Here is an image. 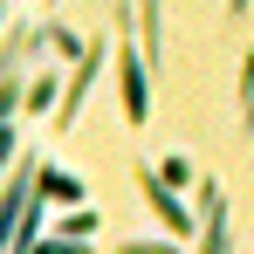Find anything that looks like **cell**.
<instances>
[{"mask_svg":"<svg viewBox=\"0 0 254 254\" xmlns=\"http://www.w3.org/2000/svg\"><path fill=\"white\" fill-rule=\"evenodd\" d=\"M117 76H124V117L130 124H144L151 117V89H144V62H137V48H117Z\"/></svg>","mask_w":254,"mask_h":254,"instance_id":"7a4b0ae2","label":"cell"},{"mask_svg":"<svg viewBox=\"0 0 254 254\" xmlns=\"http://www.w3.org/2000/svg\"><path fill=\"white\" fill-rule=\"evenodd\" d=\"M55 89H62V83H48V76H35V89H28V103H35V110H55V103H62Z\"/></svg>","mask_w":254,"mask_h":254,"instance_id":"52a82bcc","label":"cell"},{"mask_svg":"<svg viewBox=\"0 0 254 254\" xmlns=\"http://www.w3.org/2000/svg\"><path fill=\"white\" fill-rule=\"evenodd\" d=\"M83 234H96V213H69L62 220V241H83Z\"/></svg>","mask_w":254,"mask_h":254,"instance_id":"ba28073f","label":"cell"},{"mask_svg":"<svg viewBox=\"0 0 254 254\" xmlns=\"http://www.w3.org/2000/svg\"><path fill=\"white\" fill-rule=\"evenodd\" d=\"M158 179H165L172 192H179V186H186V179H192V165H186V158H165V165H158Z\"/></svg>","mask_w":254,"mask_h":254,"instance_id":"9c48e42d","label":"cell"},{"mask_svg":"<svg viewBox=\"0 0 254 254\" xmlns=\"http://www.w3.org/2000/svg\"><path fill=\"white\" fill-rule=\"evenodd\" d=\"M241 124L254 130V55L241 62Z\"/></svg>","mask_w":254,"mask_h":254,"instance_id":"8992f818","label":"cell"},{"mask_svg":"<svg viewBox=\"0 0 254 254\" xmlns=\"http://www.w3.org/2000/svg\"><path fill=\"white\" fill-rule=\"evenodd\" d=\"M35 192H48V199H83V186H76L69 172H55V165H35Z\"/></svg>","mask_w":254,"mask_h":254,"instance_id":"5b68a950","label":"cell"},{"mask_svg":"<svg viewBox=\"0 0 254 254\" xmlns=\"http://www.w3.org/2000/svg\"><path fill=\"white\" fill-rule=\"evenodd\" d=\"M227 7H234V14H248V0H227Z\"/></svg>","mask_w":254,"mask_h":254,"instance_id":"8fae6325","label":"cell"},{"mask_svg":"<svg viewBox=\"0 0 254 254\" xmlns=\"http://www.w3.org/2000/svg\"><path fill=\"white\" fill-rule=\"evenodd\" d=\"M199 206H206V241H199V254H227V206H220V192H199Z\"/></svg>","mask_w":254,"mask_h":254,"instance_id":"277c9868","label":"cell"},{"mask_svg":"<svg viewBox=\"0 0 254 254\" xmlns=\"http://www.w3.org/2000/svg\"><path fill=\"white\" fill-rule=\"evenodd\" d=\"M144 199H151V213L165 220L172 234H192V213L179 206V192H172V186H165V179H158V172H144Z\"/></svg>","mask_w":254,"mask_h":254,"instance_id":"3957f363","label":"cell"},{"mask_svg":"<svg viewBox=\"0 0 254 254\" xmlns=\"http://www.w3.org/2000/svg\"><path fill=\"white\" fill-rule=\"evenodd\" d=\"M96 62H103V42H89L83 55H76V76H69V89H62V103H55V124H62V130L76 124V110H83V89L96 83Z\"/></svg>","mask_w":254,"mask_h":254,"instance_id":"6da1fadb","label":"cell"},{"mask_svg":"<svg viewBox=\"0 0 254 254\" xmlns=\"http://www.w3.org/2000/svg\"><path fill=\"white\" fill-rule=\"evenodd\" d=\"M117 254H179V248H172V241H124Z\"/></svg>","mask_w":254,"mask_h":254,"instance_id":"30bf717a","label":"cell"}]
</instances>
